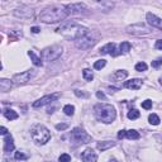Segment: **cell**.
Listing matches in <instances>:
<instances>
[{
	"instance_id": "20",
	"label": "cell",
	"mask_w": 162,
	"mask_h": 162,
	"mask_svg": "<svg viewBox=\"0 0 162 162\" xmlns=\"http://www.w3.org/2000/svg\"><path fill=\"white\" fill-rule=\"evenodd\" d=\"M4 115H5V118L8 120H15L18 118V113L14 112L13 109H6L4 112Z\"/></svg>"
},
{
	"instance_id": "21",
	"label": "cell",
	"mask_w": 162,
	"mask_h": 162,
	"mask_svg": "<svg viewBox=\"0 0 162 162\" xmlns=\"http://www.w3.org/2000/svg\"><path fill=\"white\" fill-rule=\"evenodd\" d=\"M125 137L128 139H139V133L136 129H131V131H125Z\"/></svg>"
},
{
	"instance_id": "1",
	"label": "cell",
	"mask_w": 162,
	"mask_h": 162,
	"mask_svg": "<svg viewBox=\"0 0 162 162\" xmlns=\"http://www.w3.org/2000/svg\"><path fill=\"white\" fill-rule=\"evenodd\" d=\"M66 17H67V13L65 10V6H49L41 12L38 18L43 23H56V22L65 20Z\"/></svg>"
},
{
	"instance_id": "14",
	"label": "cell",
	"mask_w": 162,
	"mask_h": 162,
	"mask_svg": "<svg viewBox=\"0 0 162 162\" xmlns=\"http://www.w3.org/2000/svg\"><path fill=\"white\" fill-rule=\"evenodd\" d=\"M14 15L15 17H19V18H32L33 15V10L31 8H27V6H23L20 9H17L14 12Z\"/></svg>"
},
{
	"instance_id": "25",
	"label": "cell",
	"mask_w": 162,
	"mask_h": 162,
	"mask_svg": "<svg viewBox=\"0 0 162 162\" xmlns=\"http://www.w3.org/2000/svg\"><path fill=\"white\" fill-rule=\"evenodd\" d=\"M119 51H120V53H128L129 51H131V43L122 42V44H120V47H119Z\"/></svg>"
},
{
	"instance_id": "26",
	"label": "cell",
	"mask_w": 162,
	"mask_h": 162,
	"mask_svg": "<svg viewBox=\"0 0 162 162\" xmlns=\"http://www.w3.org/2000/svg\"><path fill=\"white\" fill-rule=\"evenodd\" d=\"M148 120H150V123L151 124H153V125H158L160 124V117L157 115V114H151L150 117H148Z\"/></svg>"
},
{
	"instance_id": "24",
	"label": "cell",
	"mask_w": 162,
	"mask_h": 162,
	"mask_svg": "<svg viewBox=\"0 0 162 162\" xmlns=\"http://www.w3.org/2000/svg\"><path fill=\"white\" fill-rule=\"evenodd\" d=\"M63 113L66 114V115H74V113H75V106L74 105H71V104H67V105H65L63 106Z\"/></svg>"
},
{
	"instance_id": "37",
	"label": "cell",
	"mask_w": 162,
	"mask_h": 162,
	"mask_svg": "<svg viewBox=\"0 0 162 162\" xmlns=\"http://www.w3.org/2000/svg\"><path fill=\"white\" fill-rule=\"evenodd\" d=\"M96 96H98V99H103V100H105V99H106L105 95H104L103 93H100V91H98V93H96Z\"/></svg>"
},
{
	"instance_id": "18",
	"label": "cell",
	"mask_w": 162,
	"mask_h": 162,
	"mask_svg": "<svg viewBox=\"0 0 162 162\" xmlns=\"http://www.w3.org/2000/svg\"><path fill=\"white\" fill-rule=\"evenodd\" d=\"M114 146H115V143L112 141H103V142H99V143L96 144V148L103 152V151H106V150H109V148L114 147Z\"/></svg>"
},
{
	"instance_id": "29",
	"label": "cell",
	"mask_w": 162,
	"mask_h": 162,
	"mask_svg": "<svg viewBox=\"0 0 162 162\" xmlns=\"http://www.w3.org/2000/svg\"><path fill=\"white\" fill-rule=\"evenodd\" d=\"M136 70L139 71V72L146 71V70H147V63H146V62H138L137 65H136Z\"/></svg>"
},
{
	"instance_id": "40",
	"label": "cell",
	"mask_w": 162,
	"mask_h": 162,
	"mask_svg": "<svg viewBox=\"0 0 162 162\" xmlns=\"http://www.w3.org/2000/svg\"><path fill=\"white\" fill-rule=\"evenodd\" d=\"M156 48H157V49H162V41H161V39H157V42H156Z\"/></svg>"
},
{
	"instance_id": "41",
	"label": "cell",
	"mask_w": 162,
	"mask_h": 162,
	"mask_svg": "<svg viewBox=\"0 0 162 162\" xmlns=\"http://www.w3.org/2000/svg\"><path fill=\"white\" fill-rule=\"evenodd\" d=\"M3 68V66H1V62H0V70H1Z\"/></svg>"
},
{
	"instance_id": "3",
	"label": "cell",
	"mask_w": 162,
	"mask_h": 162,
	"mask_svg": "<svg viewBox=\"0 0 162 162\" xmlns=\"http://www.w3.org/2000/svg\"><path fill=\"white\" fill-rule=\"evenodd\" d=\"M31 137L37 144H46L51 139V133L43 124H34L31 128Z\"/></svg>"
},
{
	"instance_id": "19",
	"label": "cell",
	"mask_w": 162,
	"mask_h": 162,
	"mask_svg": "<svg viewBox=\"0 0 162 162\" xmlns=\"http://www.w3.org/2000/svg\"><path fill=\"white\" fill-rule=\"evenodd\" d=\"M28 56L31 57L32 62H33L36 66H42V63H43V62H42V60H41L39 57H38V56L36 55V53L33 52V51H28Z\"/></svg>"
},
{
	"instance_id": "27",
	"label": "cell",
	"mask_w": 162,
	"mask_h": 162,
	"mask_svg": "<svg viewBox=\"0 0 162 162\" xmlns=\"http://www.w3.org/2000/svg\"><path fill=\"white\" fill-rule=\"evenodd\" d=\"M128 118H129V119H132V120L138 119V118H139V112H138L137 109H132V110H129V112H128Z\"/></svg>"
},
{
	"instance_id": "10",
	"label": "cell",
	"mask_w": 162,
	"mask_h": 162,
	"mask_svg": "<svg viewBox=\"0 0 162 162\" xmlns=\"http://www.w3.org/2000/svg\"><path fill=\"white\" fill-rule=\"evenodd\" d=\"M58 98H60L58 93L51 94V95H46V96H43V98H41V99H38L37 101H34V103H33V108H42L44 105H47V104L53 103V101L57 100Z\"/></svg>"
},
{
	"instance_id": "12",
	"label": "cell",
	"mask_w": 162,
	"mask_h": 162,
	"mask_svg": "<svg viewBox=\"0 0 162 162\" xmlns=\"http://www.w3.org/2000/svg\"><path fill=\"white\" fill-rule=\"evenodd\" d=\"M81 160L85 162H95V161H98V155L91 148H87V150H85L82 152Z\"/></svg>"
},
{
	"instance_id": "17",
	"label": "cell",
	"mask_w": 162,
	"mask_h": 162,
	"mask_svg": "<svg viewBox=\"0 0 162 162\" xmlns=\"http://www.w3.org/2000/svg\"><path fill=\"white\" fill-rule=\"evenodd\" d=\"M14 141H13V137L10 134H8L6 133V138H5V141H4V151L5 152H12V151H14Z\"/></svg>"
},
{
	"instance_id": "7",
	"label": "cell",
	"mask_w": 162,
	"mask_h": 162,
	"mask_svg": "<svg viewBox=\"0 0 162 162\" xmlns=\"http://www.w3.org/2000/svg\"><path fill=\"white\" fill-rule=\"evenodd\" d=\"M90 136L87 134L86 132L82 128H75L74 131L71 132V141L76 142L77 144H84V143H89L90 142Z\"/></svg>"
},
{
	"instance_id": "22",
	"label": "cell",
	"mask_w": 162,
	"mask_h": 162,
	"mask_svg": "<svg viewBox=\"0 0 162 162\" xmlns=\"http://www.w3.org/2000/svg\"><path fill=\"white\" fill-rule=\"evenodd\" d=\"M82 77H84L86 81H91V80L94 79V74H93V71H91V70H89V68L82 70Z\"/></svg>"
},
{
	"instance_id": "39",
	"label": "cell",
	"mask_w": 162,
	"mask_h": 162,
	"mask_svg": "<svg viewBox=\"0 0 162 162\" xmlns=\"http://www.w3.org/2000/svg\"><path fill=\"white\" fill-rule=\"evenodd\" d=\"M31 31H32V33H39V32H41V28H39V27H32Z\"/></svg>"
},
{
	"instance_id": "35",
	"label": "cell",
	"mask_w": 162,
	"mask_h": 162,
	"mask_svg": "<svg viewBox=\"0 0 162 162\" xmlns=\"http://www.w3.org/2000/svg\"><path fill=\"white\" fill-rule=\"evenodd\" d=\"M6 133H8V129L5 127H0V136H6Z\"/></svg>"
},
{
	"instance_id": "32",
	"label": "cell",
	"mask_w": 162,
	"mask_h": 162,
	"mask_svg": "<svg viewBox=\"0 0 162 162\" xmlns=\"http://www.w3.org/2000/svg\"><path fill=\"white\" fill-rule=\"evenodd\" d=\"M142 108L146 110H148V109H151L152 108V101L151 100H144V101H142Z\"/></svg>"
},
{
	"instance_id": "2",
	"label": "cell",
	"mask_w": 162,
	"mask_h": 162,
	"mask_svg": "<svg viewBox=\"0 0 162 162\" xmlns=\"http://www.w3.org/2000/svg\"><path fill=\"white\" fill-rule=\"evenodd\" d=\"M94 114L99 122L105 123V124L113 123L117 118L115 108L110 104H96L94 106Z\"/></svg>"
},
{
	"instance_id": "6",
	"label": "cell",
	"mask_w": 162,
	"mask_h": 162,
	"mask_svg": "<svg viewBox=\"0 0 162 162\" xmlns=\"http://www.w3.org/2000/svg\"><path fill=\"white\" fill-rule=\"evenodd\" d=\"M125 31H127V33L132 34V36H147V34H151L152 33L151 28L147 27L146 24H142V23L128 25Z\"/></svg>"
},
{
	"instance_id": "38",
	"label": "cell",
	"mask_w": 162,
	"mask_h": 162,
	"mask_svg": "<svg viewBox=\"0 0 162 162\" xmlns=\"http://www.w3.org/2000/svg\"><path fill=\"white\" fill-rule=\"evenodd\" d=\"M125 137V131L124 129H123V131H119V133H118V138L119 139H123Z\"/></svg>"
},
{
	"instance_id": "8",
	"label": "cell",
	"mask_w": 162,
	"mask_h": 162,
	"mask_svg": "<svg viewBox=\"0 0 162 162\" xmlns=\"http://www.w3.org/2000/svg\"><path fill=\"white\" fill-rule=\"evenodd\" d=\"M65 10L67 15H80L87 12V8L82 3H75V4H70L65 6Z\"/></svg>"
},
{
	"instance_id": "28",
	"label": "cell",
	"mask_w": 162,
	"mask_h": 162,
	"mask_svg": "<svg viewBox=\"0 0 162 162\" xmlns=\"http://www.w3.org/2000/svg\"><path fill=\"white\" fill-rule=\"evenodd\" d=\"M105 65H106V61H105V60H99V61H95L94 68H95V70H101L103 67H105Z\"/></svg>"
},
{
	"instance_id": "13",
	"label": "cell",
	"mask_w": 162,
	"mask_h": 162,
	"mask_svg": "<svg viewBox=\"0 0 162 162\" xmlns=\"http://www.w3.org/2000/svg\"><path fill=\"white\" fill-rule=\"evenodd\" d=\"M147 22L148 24L152 25V27H156L158 29H161L162 28V20L161 18H158L157 15L152 14V13H147Z\"/></svg>"
},
{
	"instance_id": "33",
	"label": "cell",
	"mask_w": 162,
	"mask_h": 162,
	"mask_svg": "<svg viewBox=\"0 0 162 162\" xmlns=\"http://www.w3.org/2000/svg\"><path fill=\"white\" fill-rule=\"evenodd\" d=\"M68 125L66 124V123H61V124H57L56 125V129L57 131H65V129H67Z\"/></svg>"
},
{
	"instance_id": "30",
	"label": "cell",
	"mask_w": 162,
	"mask_h": 162,
	"mask_svg": "<svg viewBox=\"0 0 162 162\" xmlns=\"http://www.w3.org/2000/svg\"><path fill=\"white\" fill-rule=\"evenodd\" d=\"M58 161L60 162H68V161H71V156L67 155V153H63V155H61V156L58 157Z\"/></svg>"
},
{
	"instance_id": "42",
	"label": "cell",
	"mask_w": 162,
	"mask_h": 162,
	"mask_svg": "<svg viewBox=\"0 0 162 162\" xmlns=\"http://www.w3.org/2000/svg\"><path fill=\"white\" fill-rule=\"evenodd\" d=\"M98 1H100V0H98Z\"/></svg>"
},
{
	"instance_id": "9",
	"label": "cell",
	"mask_w": 162,
	"mask_h": 162,
	"mask_svg": "<svg viewBox=\"0 0 162 162\" xmlns=\"http://www.w3.org/2000/svg\"><path fill=\"white\" fill-rule=\"evenodd\" d=\"M75 42H76V47H77L79 49H87V48H91V47L96 43V41H95V38L89 36V33H87L86 36L77 38Z\"/></svg>"
},
{
	"instance_id": "15",
	"label": "cell",
	"mask_w": 162,
	"mask_h": 162,
	"mask_svg": "<svg viewBox=\"0 0 162 162\" xmlns=\"http://www.w3.org/2000/svg\"><path fill=\"white\" fill-rule=\"evenodd\" d=\"M124 86L129 90H139L142 87V80L141 79H132V80L125 82Z\"/></svg>"
},
{
	"instance_id": "34",
	"label": "cell",
	"mask_w": 162,
	"mask_h": 162,
	"mask_svg": "<svg viewBox=\"0 0 162 162\" xmlns=\"http://www.w3.org/2000/svg\"><path fill=\"white\" fill-rule=\"evenodd\" d=\"M161 63H162V60H161V58L156 60V61H152V67H155V68L160 67V66H161Z\"/></svg>"
},
{
	"instance_id": "11",
	"label": "cell",
	"mask_w": 162,
	"mask_h": 162,
	"mask_svg": "<svg viewBox=\"0 0 162 162\" xmlns=\"http://www.w3.org/2000/svg\"><path fill=\"white\" fill-rule=\"evenodd\" d=\"M101 55H112V56H118L120 55V51L117 49L115 43H108L100 48Z\"/></svg>"
},
{
	"instance_id": "36",
	"label": "cell",
	"mask_w": 162,
	"mask_h": 162,
	"mask_svg": "<svg viewBox=\"0 0 162 162\" xmlns=\"http://www.w3.org/2000/svg\"><path fill=\"white\" fill-rule=\"evenodd\" d=\"M75 94L77 95V96H82V98H86L87 96V94H85V93H80V90H75Z\"/></svg>"
},
{
	"instance_id": "16",
	"label": "cell",
	"mask_w": 162,
	"mask_h": 162,
	"mask_svg": "<svg viewBox=\"0 0 162 162\" xmlns=\"http://www.w3.org/2000/svg\"><path fill=\"white\" fill-rule=\"evenodd\" d=\"M13 82L8 79H0V93H8L10 91Z\"/></svg>"
},
{
	"instance_id": "31",
	"label": "cell",
	"mask_w": 162,
	"mask_h": 162,
	"mask_svg": "<svg viewBox=\"0 0 162 162\" xmlns=\"http://www.w3.org/2000/svg\"><path fill=\"white\" fill-rule=\"evenodd\" d=\"M14 158L15 160H27V155H24L23 152H15L14 155Z\"/></svg>"
},
{
	"instance_id": "23",
	"label": "cell",
	"mask_w": 162,
	"mask_h": 162,
	"mask_svg": "<svg viewBox=\"0 0 162 162\" xmlns=\"http://www.w3.org/2000/svg\"><path fill=\"white\" fill-rule=\"evenodd\" d=\"M127 76H128V71H125V70H118V71H115V74H114V77H115L117 80L125 79Z\"/></svg>"
},
{
	"instance_id": "5",
	"label": "cell",
	"mask_w": 162,
	"mask_h": 162,
	"mask_svg": "<svg viewBox=\"0 0 162 162\" xmlns=\"http://www.w3.org/2000/svg\"><path fill=\"white\" fill-rule=\"evenodd\" d=\"M37 75V70L34 68H31V70H27L24 72H20V74H17L13 76L12 79V82L14 85H24V84H28L32 79H34Z\"/></svg>"
},
{
	"instance_id": "4",
	"label": "cell",
	"mask_w": 162,
	"mask_h": 162,
	"mask_svg": "<svg viewBox=\"0 0 162 162\" xmlns=\"http://www.w3.org/2000/svg\"><path fill=\"white\" fill-rule=\"evenodd\" d=\"M63 52V48L62 46L60 44H53V46H49V47H46L41 56H42V60L43 61H47V62H52V61H56L57 58H60Z\"/></svg>"
}]
</instances>
